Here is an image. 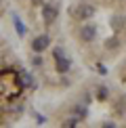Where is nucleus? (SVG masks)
<instances>
[{
	"label": "nucleus",
	"instance_id": "6",
	"mask_svg": "<svg viewBox=\"0 0 126 128\" xmlns=\"http://www.w3.org/2000/svg\"><path fill=\"white\" fill-rule=\"evenodd\" d=\"M21 82H23V88H34L36 82H34V76L25 69H21Z\"/></svg>",
	"mask_w": 126,
	"mask_h": 128
},
{
	"label": "nucleus",
	"instance_id": "3",
	"mask_svg": "<svg viewBox=\"0 0 126 128\" xmlns=\"http://www.w3.org/2000/svg\"><path fill=\"white\" fill-rule=\"evenodd\" d=\"M40 15H42V19H44V23L50 25V23H55L57 17H59V6L52 4V2H42L40 4Z\"/></svg>",
	"mask_w": 126,
	"mask_h": 128
},
{
	"label": "nucleus",
	"instance_id": "7",
	"mask_svg": "<svg viewBox=\"0 0 126 128\" xmlns=\"http://www.w3.org/2000/svg\"><path fill=\"white\" fill-rule=\"evenodd\" d=\"M72 114L74 116H76V118L78 120H84V118H88V109H86V105H74V107H72Z\"/></svg>",
	"mask_w": 126,
	"mask_h": 128
},
{
	"label": "nucleus",
	"instance_id": "1",
	"mask_svg": "<svg viewBox=\"0 0 126 128\" xmlns=\"http://www.w3.org/2000/svg\"><path fill=\"white\" fill-rule=\"evenodd\" d=\"M52 59H55V69H57V74H67V72L72 69V59L67 57L65 48L57 46V48L52 50Z\"/></svg>",
	"mask_w": 126,
	"mask_h": 128
},
{
	"label": "nucleus",
	"instance_id": "14",
	"mask_svg": "<svg viewBox=\"0 0 126 128\" xmlns=\"http://www.w3.org/2000/svg\"><path fill=\"white\" fill-rule=\"evenodd\" d=\"M36 122H38V124H44L46 120H44V116H36Z\"/></svg>",
	"mask_w": 126,
	"mask_h": 128
},
{
	"label": "nucleus",
	"instance_id": "10",
	"mask_svg": "<svg viewBox=\"0 0 126 128\" xmlns=\"http://www.w3.org/2000/svg\"><path fill=\"white\" fill-rule=\"evenodd\" d=\"M118 46H120V38L118 36H112V38L105 40V48L107 50H114V48H118Z\"/></svg>",
	"mask_w": 126,
	"mask_h": 128
},
{
	"label": "nucleus",
	"instance_id": "2",
	"mask_svg": "<svg viewBox=\"0 0 126 128\" xmlns=\"http://www.w3.org/2000/svg\"><path fill=\"white\" fill-rule=\"evenodd\" d=\"M72 15H74V19H78V21H88V19L94 17V6L88 4V2H80L78 6L72 8Z\"/></svg>",
	"mask_w": 126,
	"mask_h": 128
},
{
	"label": "nucleus",
	"instance_id": "13",
	"mask_svg": "<svg viewBox=\"0 0 126 128\" xmlns=\"http://www.w3.org/2000/svg\"><path fill=\"white\" fill-rule=\"evenodd\" d=\"M97 72L101 74V76H105V74H107V67H105L103 63H99V65H97Z\"/></svg>",
	"mask_w": 126,
	"mask_h": 128
},
{
	"label": "nucleus",
	"instance_id": "8",
	"mask_svg": "<svg viewBox=\"0 0 126 128\" xmlns=\"http://www.w3.org/2000/svg\"><path fill=\"white\" fill-rule=\"evenodd\" d=\"M13 25H15V30H17V34L21 36V38H23V36L28 34V28L23 25V21H21V17H19V15H13Z\"/></svg>",
	"mask_w": 126,
	"mask_h": 128
},
{
	"label": "nucleus",
	"instance_id": "12",
	"mask_svg": "<svg viewBox=\"0 0 126 128\" xmlns=\"http://www.w3.org/2000/svg\"><path fill=\"white\" fill-rule=\"evenodd\" d=\"M78 124H80V120H78L76 116H72V118L63 120V126H78Z\"/></svg>",
	"mask_w": 126,
	"mask_h": 128
},
{
	"label": "nucleus",
	"instance_id": "16",
	"mask_svg": "<svg viewBox=\"0 0 126 128\" xmlns=\"http://www.w3.org/2000/svg\"><path fill=\"white\" fill-rule=\"evenodd\" d=\"M32 2H34V4H38V6H40V4H42V0H32Z\"/></svg>",
	"mask_w": 126,
	"mask_h": 128
},
{
	"label": "nucleus",
	"instance_id": "15",
	"mask_svg": "<svg viewBox=\"0 0 126 128\" xmlns=\"http://www.w3.org/2000/svg\"><path fill=\"white\" fill-rule=\"evenodd\" d=\"M2 63H4V57H2V52H0V69H2Z\"/></svg>",
	"mask_w": 126,
	"mask_h": 128
},
{
	"label": "nucleus",
	"instance_id": "9",
	"mask_svg": "<svg viewBox=\"0 0 126 128\" xmlns=\"http://www.w3.org/2000/svg\"><path fill=\"white\" fill-rule=\"evenodd\" d=\"M32 65H34L36 69L44 67V57H42V52H34V57H32Z\"/></svg>",
	"mask_w": 126,
	"mask_h": 128
},
{
	"label": "nucleus",
	"instance_id": "4",
	"mask_svg": "<svg viewBox=\"0 0 126 128\" xmlns=\"http://www.w3.org/2000/svg\"><path fill=\"white\" fill-rule=\"evenodd\" d=\"M94 38H97V25L94 23H86L78 30V40L84 42V44H90Z\"/></svg>",
	"mask_w": 126,
	"mask_h": 128
},
{
	"label": "nucleus",
	"instance_id": "11",
	"mask_svg": "<svg viewBox=\"0 0 126 128\" xmlns=\"http://www.w3.org/2000/svg\"><path fill=\"white\" fill-rule=\"evenodd\" d=\"M107 97H109V88H107V86H99V88H97V99H99V101H105Z\"/></svg>",
	"mask_w": 126,
	"mask_h": 128
},
{
	"label": "nucleus",
	"instance_id": "5",
	"mask_svg": "<svg viewBox=\"0 0 126 128\" xmlns=\"http://www.w3.org/2000/svg\"><path fill=\"white\" fill-rule=\"evenodd\" d=\"M48 46H50V36L48 34H40L32 40V50L34 52H44Z\"/></svg>",
	"mask_w": 126,
	"mask_h": 128
}]
</instances>
